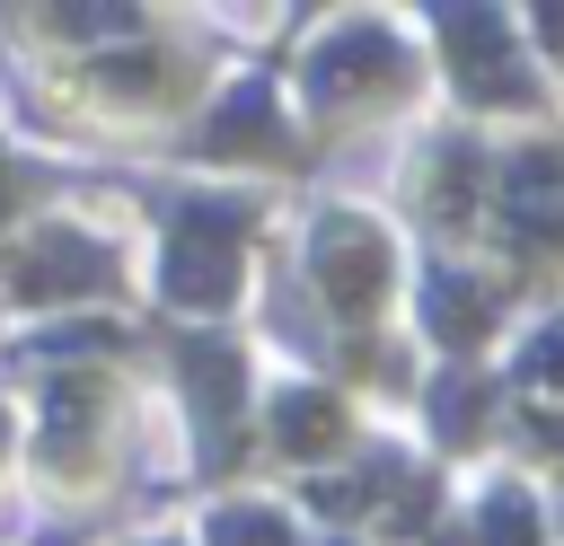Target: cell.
Instances as JSON below:
<instances>
[{
	"instance_id": "13",
	"label": "cell",
	"mask_w": 564,
	"mask_h": 546,
	"mask_svg": "<svg viewBox=\"0 0 564 546\" xmlns=\"http://www.w3.org/2000/svg\"><path fill=\"white\" fill-rule=\"evenodd\" d=\"M212 546H291L273 511H220L212 520Z\"/></svg>"
},
{
	"instance_id": "3",
	"label": "cell",
	"mask_w": 564,
	"mask_h": 546,
	"mask_svg": "<svg viewBox=\"0 0 564 546\" xmlns=\"http://www.w3.org/2000/svg\"><path fill=\"white\" fill-rule=\"evenodd\" d=\"M308 247H317L308 264H317V282H326V299H335L344 317L379 299V282H388V247H379L370 220H344V211H335V220H317Z\"/></svg>"
},
{
	"instance_id": "10",
	"label": "cell",
	"mask_w": 564,
	"mask_h": 546,
	"mask_svg": "<svg viewBox=\"0 0 564 546\" xmlns=\"http://www.w3.org/2000/svg\"><path fill=\"white\" fill-rule=\"evenodd\" d=\"M176 361H185V387H194V405L220 423V414L238 405V352H229V343H185Z\"/></svg>"
},
{
	"instance_id": "1",
	"label": "cell",
	"mask_w": 564,
	"mask_h": 546,
	"mask_svg": "<svg viewBox=\"0 0 564 546\" xmlns=\"http://www.w3.org/2000/svg\"><path fill=\"white\" fill-rule=\"evenodd\" d=\"M238 229H247L238 203H185L176 211V238H167V299L176 308H220L238 291Z\"/></svg>"
},
{
	"instance_id": "15",
	"label": "cell",
	"mask_w": 564,
	"mask_h": 546,
	"mask_svg": "<svg viewBox=\"0 0 564 546\" xmlns=\"http://www.w3.org/2000/svg\"><path fill=\"white\" fill-rule=\"evenodd\" d=\"M467 185H476V150H441V211L449 220L467 211Z\"/></svg>"
},
{
	"instance_id": "7",
	"label": "cell",
	"mask_w": 564,
	"mask_h": 546,
	"mask_svg": "<svg viewBox=\"0 0 564 546\" xmlns=\"http://www.w3.org/2000/svg\"><path fill=\"white\" fill-rule=\"evenodd\" d=\"M273 141V88L264 79H247V88H229L220 97V114L203 123V150L212 159H229V150H264Z\"/></svg>"
},
{
	"instance_id": "16",
	"label": "cell",
	"mask_w": 564,
	"mask_h": 546,
	"mask_svg": "<svg viewBox=\"0 0 564 546\" xmlns=\"http://www.w3.org/2000/svg\"><path fill=\"white\" fill-rule=\"evenodd\" d=\"M62 26H79V35H132L123 9H62Z\"/></svg>"
},
{
	"instance_id": "12",
	"label": "cell",
	"mask_w": 564,
	"mask_h": 546,
	"mask_svg": "<svg viewBox=\"0 0 564 546\" xmlns=\"http://www.w3.org/2000/svg\"><path fill=\"white\" fill-rule=\"evenodd\" d=\"M485 546H538V511H529L520 484H502V493L485 502Z\"/></svg>"
},
{
	"instance_id": "17",
	"label": "cell",
	"mask_w": 564,
	"mask_h": 546,
	"mask_svg": "<svg viewBox=\"0 0 564 546\" xmlns=\"http://www.w3.org/2000/svg\"><path fill=\"white\" fill-rule=\"evenodd\" d=\"M546 35H555V44H564V9H546Z\"/></svg>"
},
{
	"instance_id": "8",
	"label": "cell",
	"mask_w": 564,
	"mask_h": 546,
	"mask_svg": "<svg viewBox=\"0 0 564 546\" xmlns=\"http://www.w3.org/2000/svg\"><path fill=\"white\" fill-rule=\"evenodd\" d=\"M335 432H344V405H335L326 387H291V396L273 405V440H282V449H300V458H317Z\"/></svg>"
},
{
	"instance_id": "5",
	"label": "cell",
	"mask_w": 564,
	"mask_h": 546,
	"mask_svg": "<svg viewBox=\"0 0 564 546\" xmlns=\"http://www.w3.org/2000/svg\"><path fill=\"white\" fill-rule=\"evenodd\" d=\"M115 282V264L88 247V238H70V229H53V238H35V255L9 273V291L18 299H62V291H106Z\"/></svg>"
},
{
	"instance_id": "4",
	"label": "cell",
	"mask_w": 564,
	"mask_h": 546,
	"mask_svg": "<svg viewBox=\"0 0 564 546\" xmlns=\"http://www.w3.org/2000/svg\"><path fill=\"white\" fill-rule=\"evenodd\" d=\"M441 35H458L449 53H458V79H467V97H529V79L511 70L502 18H485V9H441Z\"/></svg>"
},
{
	"instance_id": "14",
	"label": "cell",
	"mask_w": 564,
	"mask_h": 546,
	"mask_svg": "<svg viewBox=\"0 0 564 546\" xmlns=\"http://www.w3.org/2000/svg\"><path fill=\"white\" fill-rule=\"evenodd\" d=\"M520 387H564V317L520 352Z\"/></svg>"
},
{
	"instance_id": "19",
	"label": "cell",
	"mask_w": 564,
	"mask_h": 546,
	"mask_svg": "<svg viewBox=\"0 0 564 546\" xmlns=\"http://www.w3.org/2000/svg\"><path fill=\"white\" fill-rule=\"evenodd\" d=\"M441 546H449V537H441Z\"/></svg>"
},
{
	"instance_id": "9",
	"label": "cell",
	"mask_w": 564,
	"mask_h": 546,
	"mask_svg": "<svg viewBox=\"0 0 564 546\" xmlns=\"http://www.w3.org/2000/svg\"><path fill=\"white\" fill-rule=\"evenodd\" d=\"M423 308H432V335H441V343L485 335V291H476L467 273H423Z\"/></svg>"
},
{
	"instance_id": "6",
	"label": "cell",
	"mask_w": 564,
	"mask_h": 546,
	"mask_svg": "<svg viewBox=\"0 0 564 546\" xmlns=\"http://www.w3.org/2000/svg\"><path fill=\"white\" fill-rule=\"evenodd\" d=\"M388 79H397V44H388L379 26H352V35H335V44L317 53V70H308L317 106H344V97H361V88H388Z\"/></svg>"
},
{
	"instance_id": "18",
	"label": "cell",
	"mask_w": 564,
	"mask_h": 546,
	"mask_svg": "<svg viewBox=\"0 0 564 546\" xmlns=\"http://www.w3.org/2000/svg\"><path fill=\"white\" fill-rule=\"evenodd\" d=\"M0 211H9V176H0Z\"/></svg>"
},
{
	"instance_id": "11",
	"label": "cell",
	"mask_w": 564,
	"mask_h": 546,
	"mask_svg": "<svg viewBox=\"0 0 564 546\" xmlns=\"http://www.w3.org/2000/svg\"><path fill=\"white\" fill-rule=\"evenodd\" d=\"M476 414H485V387H476L467 370H449V379L432 387V423H441V440H467V432H476Z\"/></svg>"
},
{
	"instance_id": "2",
	"label": "cell",
	"mask_w": 564,
	"mask_h": 546,
	"mask_svg": "<svg viewBox=\"0 0 564 546\" xmlns=\"http://www.w3.org/2000/svg\"><path fill=\"white\" fill-rule=\"evenodd\" d=\"M494 211L520 247H564V150H520L494 185Z\"/></svg>"
}]
</instances>
